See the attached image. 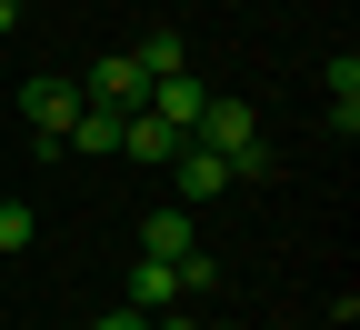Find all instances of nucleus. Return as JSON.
<instances>
[{
    "label": "nucleus",
    "mask_w": 360,
    "mask_h": 330,
    "mask_svg": "<svg viewBox=\"0 0 360 330\" xmlns=\"http://www.w3.org/2000/svg\"><path fill=\"white\" fill-rule=\"evenodd\" d=\"M200 151H220V160H231V180H260L270 170V151H260V110L250 101H220V90H210V101H200Z\"/></svg>",
    "instance_id": "obj_1"
},
{
    "label": "nucleus",
    "mask_w": 360,
    "mask_h": 330,
    "mask_svg": "<svg viewBox=\"0 0 360 330\" xmlns=\"http://www.w3.org/2000/svg\"><path fill=\"white\" fill-rule=\"evenodd\" d=\"M200 241H191V201H170V210H150L141 220V260H191Z\"/></svg>",
    "instance_id": "obj_7"
},
{
    "label": "nucleus",
    "mask_w": 360,
    "mask_h": 330,
    "mask_svg": "<svg viewBox=\"0 0 360 330\" xmlns=\"http://www.w3.org/2000/svg\"><path fill=\"white\" fill-rule=\"evenodd\" d=\"M30 230H40L30 201H0V250H30Z\"/></svg>",
    "instance_id": "obj_12"
},
{
    "label": "nucleus",
    "mask_w": 360,
    "mask_h": 330,
    "mask_svg": "<svg viewBox=\"0 0 360 330\" xmlns=\"http://www.w3.org/2000/svg\"><path fill=\"white\" fill-rule=\"evenodd\" d=\"M90 330H150L141 310H101V320H90Z\"/></svg>",
    "instance_id": "obj_13"
},
{
    "label": "nucleus",
    "mask_w": 360,
    "mask_h": 330,
    "mask_svg": "<svg viewBox=\"0 0 360 330\" xmlns=\"http://www.w3.org/2000/svg\"><path fill=\"white\" fill-rule=\"evenodd\" d=\"M191 291H180V260H130V300L120 310H141V320H160V310H180Z\"/></svg>",
    "instance_id": "obj_5"
},
{
    "label": "nucleus",
    "mask_w": 360,
    "mask_h": 330,
    "mask_svg": "<svg viewBox=\"0 0 360 330\" xmlns=\"http://www.w3.org/2000/svg\"><path fill=\"white\" fill-rule=\"evenodd\" d=\"M170 180H180V201H220V191H231V160L200 151V140H180V151H170Z\"/></svg>",
    "instance_id": "obj_6"
},
{
    "label": "nucleus",
    "mask_w": 360,
    "mask_h": 330,
    "mask_svg": "<svg viewBox=\"0 0 360 330\" xmlns=\"http://www.w3.org/2000/svg\"><path fill=\"white\" fill-rule=\"evenodd\" d=\"M330 120H340V140L360 130V61H350V51L330 61Z\"/></svg>",
    "instance_id": "obj_9"
},
{
    "label": "nucleus",
    "mask_w": 360,
    "mask_h": 330,
    "mask_svg": "<svg viewBox=\"0 0 360 330\" xmlns=\"http://www.w3.org/2000/svg\"><path fill=\"white\" fill-rule=\"evenodd\" d=\"M130 61H141V80H180V30H150Z\"/></svg>",
    "instance_id": "obj_11"
},
{
    "label": "nucleus",
    "mask_w": 360,
    "mask_h": 330,
    "mask_svg": "<svg viewBox=\"0 0 360 330\" xmlns=\"http://www.w3.org/2000/svg\"><path fill=\"white\" fill-rule=\"evenodd\" d=\"M200 330H231V320H200Z\"/></svg>",
    "instance_id": "obj_15"
},
{
    "label": "nucleus",
    "mask_w": 360,
    "mask_h": 330,
    "mask_svg": "<svg viewBox=\"0 0 360 330\" xmlns=\"http://www.w3.org/2000/svg\"><path fill=\"white\" fill-rule=\"evenodd\" d=\"M80 101H101V110H141L150 101V80H141V61H130V51H101V61H90V80H80Z\"/></svg>",
    "instance_id": "obj_2"
},
{
    "label": "nucleus",
    "mask_w": 360,
    "mask_h": 330,
    "mask_svg": "<svg viewBox=\"0 0 360 330\" xmlns=\"http://www.w3.org/2000/svg\"><path fill=\"white\" fill-rule=\"evenodd\" d=\"M200 101H210V90H200L191 70H180V80H150V101H141V110H150L170 140H191V130H200Z\"/></svg>",
    "instance_id": "obj_4"
},
{
    "label": "nucleus",
    "mask_w": 360,
    "mask_h": 330,
    "mask_svg": "<svg viewBox=\"0 0 360 330\" xmlns=\"http://www.w3.org/2000/svg\"><path fill=\"white\" fill-rule=\"evenodd\" d=\"M20 120L60 151V130L80 120V80H51V70H40V80H20Z\"/></svg>",
    "instance_id": "obj_3"
},
{
    "label": "nucleus",
    "mask_w": 360,
    "mask_h": 330,
    "mask_svg": "<svg viewBox=\"0 0 360 330\" xmlns=\"http://www.w3.org/2000/svg\"><path fill=\"white\" fill-rule=\"evenodd\" d=\"M60 151H90V160H110V151H120V110H101V101H80V120L60 130Z\"/></svg>",
    "instance_id": "obj_8"
},
{
    "label": "nucleus",
    "mask_w": 360,
    "mask_h": 330,
    "mask_svg": "<svg viewBox=\"0 0 360 330\" xmlns=\"http://www.w3.org/2000/svg\"><path fill=\"white\" fill-rule=\"evenodd\" d=\"M120 151H130V160H170L180 140H170V130H160L150 110H130V120H120Z\"/></svg>",
    "instance_id": "obj_10"
},
{
    "label": "nucleus",
    "mask_w": 360,
    "mask_h": 330,
    "mask_svg": "<svg viewBox=\"0 0 360 330\" xmlns=\"http://www.w3.org/2000/svg\"><path fill=\"white\" fill-rule=\"evenodd\" d=\"M20 11H30V0H0V30H20Z\"/></svg>",
    "instance_id": "obj_14"
}]
</instances>
